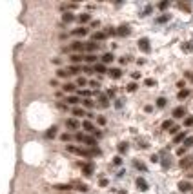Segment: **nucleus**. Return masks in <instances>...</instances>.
Here are the masks:
<instances>
[{
    "instance_id": "nucleus-1",
    "label": "nucleus",
    "mask_w": 193,
    "mask_h": 194,
    "mask_svg": "<svg viewBox=\"0 0 193 194\" xmlns=\"http://www.w3.org/2000/svg\"><path fill=\"white\" fill-rule=\"evenodd\" d=\"M67 151L73 152V154H78V156H84V158H91V156H95V154H100V149H98V147H93V149H86V147L67 145Z\"/></svg>"
},
{
    "instance_id": "nucleus-40",
    "label": "nucleus",
    "mask_w": 193,
    "mask_h": 194,
    "mask_svg": "<svg viewBox=\"0 0 193 194\" xmlns=\"http://www.w3.org/2000/svg\"><path fill=\"white\" fill-rule=\"evenodd\" d=\"M78 20L82 22V24H84V22H87V20H89V15H86V13H84V15H80V16H78Z\"/></svg>"
},
{
    "instance_id": "nucleus-22",
    "label": "nucleus",
    "mask_w": 193,
    "mask_h": 194,
    "mask_svg": "<svg viewBox=\"0 0 193 194\" xmlns=\"http://www.w3.org/2000/svg\"><path fill=\"white\" fill-rule=\"evenodd\" d=\"M93 69H95V73H107V71H106V65H104V64H95V67H93Z\"/></svg>"
},
{
    "instance_id": "nucleus-48",
    "label": "nucleus",
    "mask_w": 193,
    "mask_h": 194,
    "mask_svg": "<svg viewBox=\"0 0 193 194\" xmlns=\"http://www.w3.org/2000/svg\"><path fill=\"white\" fill-rule=\"evenodd\" d=\"M170 132H171V134H175V136H177V132H179V127H177V125H173L171 129H170Z\"/></svg>"
},
{
    "instance_id": "nucleus-17",
    "label": "nucleus",
    "mask_w": 193,
    "mask_h": 194,
    "mask_svg": "<svg viewBox=\"0 0 193 194\" xmlns=\"http://www.w3.org/2000/svg\"><path fill=\"white\" fill-rule=\"evenodd\" d=\"M55 189H57V191H62V192H66V194H67V191H69V189H71V185L60 183V185H55Z\"/></svg>"
},
{
    "instance_id": "nucleus-19",
    "label": "nucleus",
    "mask_w": 193,
    "mask_h": 194,
    "mask_svg": "<svg viewBox=\"0 0 193 194\" xmlns=\"http://www.w3.org/2000/svg\"><path fill=\"white\" fill-rule=\"evenodd\" d=\"M73 35H75V36H84V35H87V29L86 27H78V29L73 31Z\"/></svg>"
},
{
    "instance_id": "nucleus-2",
    "label": "nucleus",
    "mask_w": 193,
    "mask_h": 194,
    "mask_svg": "<svg viewBox=\"0 0 193 194\" xmlns=\"http://www.w3.org/2000/svg\"><path fill=\"white\" fill-rule=\"evenodd\" d=\"M75 140H77V141H80V143H86L89 149L96 147V140H95V138H91V136H86V134H82V132H77V134H75Z\"/></svg>"
},
{
    "instance_id": "nucleus-9",
    "label": "nucleus",
    "mask_w": 193,
    "mask_h": 194,
    "mask_svg": "<svg viewBox=\"0 0 193 194\" xmlns=\"http://www.w3.org/2000/svg\"><path fill=\"white\" fill-rule=\"evenodd\" d=\"M190 189H193L190 182H181V183H179V191H181V192H188Z\"/></svg>"
},
{
    "instance_id": "nucleus-11",
    "label": "nucleus",
    "mask_w": 193,
    "mask_h": 194,
    "mask_svg": "<svg viewBox=\"0 0 193 194\" xmlns=\"http://www.w3.org/2000/svg\"><path fill=\"white\" fill-rule=\"evenodd\" d=\"M73 187H77V191H80V192H86L87 191V185L86 183H82V182H73Z\"/></svg>"
},
{
    "instance_id": "nucleus-27",
    "label": "nucleus",
    "mask_w": 193,
    "mask_h": 194,
    "mask_svg": "<svg viewBox=\"0 0 193 194\" xmlns=\"http://www.w3.org/2000/svg\"><path fill=\"white\" fill-rule=\"evenodd\" d=\"M100 105H102V107H107V105H109V102H107V96H106V95H100Z\"/></svg>"
},
{
    "instance_id": "nucleus-4",
    "label": "nucleus",
    "mask_w": 193,
    "mask_h": 194,
    "mask_svg": "<svg viewBox=\"0 0 193 194\" xmlns=\"http://www.w3.org/2000/svg\"><path fill=\"white\" fill-rule=\"evenodd\" d=\"M139 47H140V51H142V53H150V40H148V38H140L139 40Z\"/></svg>"
},
{
    "instance_id": "nucleus-58",
    "label": "nucleus",
    "mask_w": 193,
    "mask_h": 194,
    "mask_svg": "<svg viewBox=\"0 0 193 194\" xmlns=\"http://www.w3.org/2000/svg\"><path fill=\"white\" fill-rule=\"evenodd\" d=\"M191 178H193V174H191Z\"/></svg>"
},
{
    "instance_id": "nucleus-6",
    "label": "nucleus",
    "mask_w": 193,
    "mask_h": 194,
    "mask_svg": "<svg viewBox=\"0 0 193 194\" xmlns=\"http://www.w3.org/2000/svg\"><path fill=\"white\" fill-rule=\"evenodd\" d=\"M86 49V44H82V42H73L71 45H69V51H84Z\"/></svg>"
},
{
    "instance_id": "nucleus-34",
    "label": "nucleus",
    "mask_w": 193,
    "mask_h": 194,
    "mask_svg": "<svg viewBox=\"0 0 193 194\" xmlns=\"http://www.w3.org/2000/svg\"><path fill=\"white\" fill-rule=\"evenodd\" d=\"M171 127H173V122H171V120H166V122L162 123V129H171Z\"/></svg>"
},
{
    "instance_id": "nucleus-52",
    "label": "nucleus",
    "mask_w": 193,
    "mask_h": 194,
    "mask_svg": "<svg viewBox=\"0 0 193 194\" xmlns=\"http://www.w3.org/2000/svg\"><path fill=\"white\" fill-rule=\"evenodd\" d=\"M84 71H86V73H93L95 69H93V67H89V65H86V67H84Z\"/></svg>"
},
{
    "instance_id": "nucleus-47",
    "label": "nucleus",
    "mask_w": 193,
    "mask_h": 194,
    "mask_svg": "<svg viewBox=\"0 0 193 194\" xmlns=\"http://www.w3.org/2000/svg\"><path fill=\"white\" fill-rule=\"evenodd\" d=\"M96 122H98L100 125H106V118H104V116H98V118H96Z\"/></svg>"
},
{
    "instance_id": "nucleus-33",
    "label": "nucleus",
    "mask_w": 193,
    "mask_h": 194,
    "mask_svg": "<svg viewBox=\"0 0 193 194\" xmlns=\"http://www.w3.org/2000/svg\"><path fill=\"white\" fill-rule=\"evenodd\" d=\"M77 7V4H62V6H60V9H75Z\"/></svg>"
},
{
    "instance_id": "nucleus-41",
    "label": "nucleus",
    "mask_w": 193,
    "mask_h": 194,
    "mask_svg": "<svg viewBox=\"0 0 193 194\" xmlns=\"http://www.w3.org/2000/svg\"><path fill=\"white\" fill-rule=\"evenodd\" d=\"M57 73H58V76H60V78H66V76L69 75V73H67V71H64V69H58Z\"/></svg>"
},
{
    "instance_id": "nucleus-43",
    "label": "nucleus",
    "mask_w": 193,
    "mask_h": 194,
    "mask_svg": "<svg viewBox=\"0 0 193 194\" xmlns=\"http://www.w3.org/2000/svg\"><path fill=\"white\" fill-rule=\"evenodd\" d=\"M135 167H137V169H140V171H146V165H144V163H140V162H135Z\"/></svg>"
},
{
    "instance_id": "nucleus-31",
    "label": "nucleus",
    "mask_w": 193,
    "mask_h": 194,
    "mask_svg": "<svg viewBox=\"0 0 193 194\" xmlns=\"http://www.w3.org/2000/svg\"><path fill=\"white\" fill-rule=\"evenodd\" d=\"M86 84H87V82H86V78H84V76H78V78H77V85L84 87Z\"/></svg>"
},
{
    "instance_id": "nucleus-53",
    "label": "nucleus",
    "mask_w": 193,
    "mask_h": 194,
    "mask_svg": "<svg viewBox=\"0 0 193 194\" xmlns=\"http://www.w3.org/2000/svg\"><path fill=\"white\" fill-rule=\"evenodd\" d=\"M89 85H91V87H98V82H95V80H91V82H89Z\"/></svg>"
},
{
    "instance_id": "nucleus-7",
    "label": "nucleus",
    "mask_w": 193,
    "mask_h": 194,
    "mask_svg": "<svg viewBox=\"0 0 193 194\" xmlns=\"http://www.w3.org/2000/svg\"><path fill=\"white\" fill-rule=\"evenodd\" d=\"M179 165H181L182 169H188V167H191V165H193V158H191V156H186L184 160H181Z\"/></svg>"
},
{
    "instance_id": "nucleus-25",
    "label": "nucleus",
    "mask_w": 193,
    "mask_h": 194,
    "mask_svg": "<svg viewBox=\"0 0 193 194\" xmlns=\"http://www.w3.org/2000/svg\"><path fill=\"white\" fill-rule=\"evenodd\" d=\"M62 89H64L66 93H73V91H75V84H64Z\"/></svg>"
},
{
    "instance_id": "nucleus-8",
    "label": "nucleus",
    "mask_w": 193,
    "mask_h": 194,
    "mask_svg": "<svg viewBox=\"0 0 193 194\" xmlns=\"http://www.w3.org/2000/svg\"><path fill=\"white\" fill-rule=\"evenodd\" d=\"M186 114V109L184 107H175L173 109V118H182Z\"/></svg>"
},
{
    "instance_id": "nucleus-39",
    "label": "nucleus",
    "mask_w": 193,
    "mask_h": 194,
    "mask_svg": "<svg viewBox=\"0 0 193 194\" xmlns=\"http://www.w3.org/2000/svg\"><path fill=\"white\" fill-rule=\"evenodd\" d=\"M166 105V98H159L157 100V107H164Z\"/></svg>"
},
{
    "instance_id": "nucleus-36",
    "label": "nucleus",
    "mask_w": 193,
    "mask_h": 194,
    "mask_svg": "<svg viewBox=\"0 0 193 194\" xmlns=\"http://www.w3.org/2000/svg\"><path fill=\"white\" fill-rule=\"evenodd\" d=\"M66 102H67V104H71V105H75V104H78V98H77V96H69Z\"/></svg>"
},
{
    "instance_id": "nucleus-50",
    "label": "nucleus",
    "mask_w": 193,
    "mask_h": 194,
    "mask_svg": "<svg viewBox=\"0 0 193 194\" xmlns=\"http://www.w3.org/2000/svg\"><path fill=\"white\" fill-rule=\"evenodd\" d=\"M113 163H115V165H120V163H122V158H120V156H117V158L113 160Z\"/></svg>"
},
{
    "instance_id": "nucleus-18",
    "label": "nucleus",
    "mask_w": 193,
    "mask_h": 194,
    "mask_svg": "<svg viewBox=\"0 0 193 194\" xmlns=\"http://www.w3.org/2000/svg\"><path fill=\"white\" fill-rule=\"evenodd\" d=\"M186 138H188V136H186V132L182 131V132H179V134L175 136V140H173V141H175V143H181V141H184Z\"/></svg>"
},
{
    "instance_id": "nucleus-44",
    "label": "nucleus",
    "mask_w": 193,
    "mask_h": 194,
    "mask_svg": "<svg viewBox=\"0 0 193 194\" xmlns=\"http://www.w3.org/2000/svg\"><path fill=\"white\" fill-rule=\"evenodd\" d=\"M144 84H146L148 87H151V85H155V80H153V78H148V80L144 82Z\"/></svg>"
},
{
    "instance_id": "nucleus-49",
    "label": "nucleus",
    "mask_w": 193,
    "mask_h": 194,
    "mask_svg": "<svg viewBox=\"0 0 193 194\" xmlns=\"http://www.w3.org/2000/svg\"><path fill=\"white\" fill-rule=\"evenodd\" d=\"M179 7L184 9V11H190V6H188V4H179Z\"/></svg>"
},
{
    "instance_id": "nucleus-21",
    "label": "nucleus",
    "mask_w": 193,
    "mask_h": 194,
    "mask_svg": "<svg viewBox=\"0 0 193 194\" xmlns=\"http://www.w3.org/2000/svg\"><path fill=\"white\" fill-rule=\"evenodd\" d=\"M109 62H113V54H111V53H106L104 56H102V64L106 65V64H109Z\"/></svg>"
},
{
    "instance_id": "nucleus-5",
    "label": "nucleus",
    "mask_w": 193,
    "mask_h": 194,
    "mask_svg": "<svg viewBox=\"0 0 193 194\" xmlns=\"http://www.w3.org/2000/svg\"><path fill=\"white\" fill-rule=\"evenodd\" d=\"M66 127H67V129H71V131H77L78 127H80V123H78V120L69 118V120H66Z\"/></svg>"
},
{
    "instance_id": "nucleus-57",
    "label": "nucleus",
    "mask_w": 193,
    "mask_h": 194,
    "mask_svg": "<svg viewBox=\"0 0 193 194\" xmlns=\"http://www.w3.org/2000/svg\"><path fill=\"white\" fill-rule=\"evenodd\" d=\"M67 194H71V192H67Z\"/></svg>"
},
{
    "instance_id": "nucleus-37",
    "label": "nucleus",
    "mask_w": 193,
    "mask_h": 194,
    "mask_svg": "<svg viewBox=\"0 0 193 194\" xmlns=\"http://www.w3.org/2000/svg\"><path fill=\"white\" fill-rule=\"evenodd\" d=\"M93 105H95V104H93V102H91V100H89V98H86V100H84V107L91 109V107H93Z\"/></svg>"
},
{
    "instance_id": "nucleus-23",
    "label": "nucleus",
    "mask_w": 193,
    "mask_h": 194,
    "mask_svg": "<svg viewBox=\"0 0 193 194\" xmlns=\"http://www.w3.org/2000/svg\"><path fill=\"white\" fill-rule=\"evenodd\" d=\"M80 69H82L80 65H71V67L67 69V73H69V75H77V73H80Z\"/></svg>"
},
{
    "instance_id": "nucleus-20",
    "label": "nucleus",
    "mask_w": 193,
    "mask_h": 194,
    "mask_svg": "<svg viewBox=\"0 0 193 194\" xmlns=\"http://www.w3.org/2000/svg\"><path fill=\"white\" fill-rule=\"evenodd\" d=\"M82 60H84V56H82V54H73V56H71L73 65H78V62H82Z\"/></svg>"
},
{
    "instance_id": "nucleus-38",
    "label": "nucleus",
    "mask_w": 193,
    "mask_h": 194,
    "mask_svg": "<svg viewBox=\"0 0 193 194\" xmlns=\"http://www.w3.org/2000/svg\"><path fill=\"white\" fill-rule=\"evenodd\" d=\"M184 125H186V127H191V125H193V116H190V118L184 120Z\"/></svg>"
},
{
    "instance_id": "nucleus-32",
    "label": "nucleus",
    "mask_w": 193,
    "mask_h": 194,
    "mask_svg": "<svg viewBox=\"0 0 193 194\" xmlns=\"http://www.w3.org/2000/svg\"><path fill=\"white\" fill-rule=\"evenodd\" d=\"M191 145H193V136H188V138L184 140V147L188 149V147H191Z\"/></svg>"
},
{
    "instance_id": "nucleus-35",
    "label": "nucleus",
    "mask_w": 193,
    "mask_h": 194,
    "mask_svg": "<svg viewBox=\"0 0 193 194\" xmlns=\"http://www.w3.org/2000/svg\"><path fill=\"white\" fill-rule=\"evenodd\" d=\"M188 95H190V91H188V89H182V91L179 93V100H184V98L188 96Z\"/></svg>"
},
{
    "instance_id": "nucleus-55",
    "label": "nucleus",
    "mask_w": 193,
    "mask_h": 194,
    "mask_svg": "<svg viewBox=\"0 0 193 194\" xmlns=\"http://www.w3.org/2000/svg\"><path fill=\"white\" fill-rule=\"evenodd\" d=\"M184 151H186V147H181V149L177 151V154H184Z\"/></svg>"
},
{
    "instance_id": "nucleus-3",
    "label": "nucleus",
    "mask_w": 193,
    "mask_h": 194,
    "mask_svg": "<svg viewBox=\"0 0 193 194\" xmlns=\"http://www.w3.org/2000/svg\"><path fill=\"white\" fill-rule=\"evenodd\" d=\"M80 167H82V174L84 176H93V171H95V167H93V163L87 162V163H80Z\"/></svg>"
},
{
    "instance_id": "nucleus-56",
    "label": "nucleus",
    "mask_w": 193,
    "mask_h": 194,
    "mask_svg": "<svg viewBox=\"0 0 193 194\" xmlns=\"http://www.w3.org/2000/svg\"><path fill=\"white\" fill-rule=\"evenodd\" d=\"M188 78H191V82H193V73H188Z\"/></svg>"
},
{
    "instance_id": "nucleus-12",
    "label": "nucleus",
    "mask_w": 193,
    "mask_h": 194,
    "mask_svg": "<svg viewBox=\"0 0 193 194\" xmlns=\"http://www.w3.org/2000/svg\"><path fill=\"white\" fill-rule=\"evenodd\" d=\"M137 187H139L140 191H148V183H146V180H144V178H137Z\"/></svg>"
},
{
    "instance_id": "nucleus-42",
    "label": "nucleus",
    "mask_w": 193,
    "mask_h": 194,
    "mask_svg": "<svg viewBox=\"0 0 193 194\" xmlns=\"http://www.w3.org/2000/svg\"><path fill=\"white\" fill-rule=\"evenodd\" d=\"M60 140H62V141H69V140H71V134H67V132H64V134L60 136Z\"/></svg>"
},
{
    "instance_id": "nucleus-24",
    "label": "nucleus",
    "mask_w": 193,
    "mask_h": 194,
    "mask_svg": "<svg viewBox=\"0 0 193 194\" xmlns=\"http://www.w3.org/2000/svg\"><path fill=\"white\" fill-rule=\"evenodd\" d=\"M62 20L67 24V22H73V20H75V16H73L71 13H64V15H62Z\"/></svg>"
},
{
    "instance_id": "nucleus-28",
    "label": "nucleus",
    "mask_w": 193,
    "mask_h": 194,
    "mask_svg": "<svg viewBox=\"0 0 193 194\" xmlns=\"http://www.w3.org/2000/svg\"><path fill=\"white\" fill-rule=\"evenodd\" d=\"M126 151H128V143H124V141H122V143H118V152H120V154H124Z\"/></svg>"
},
{
    "instance_id": "nucleus-16",
    "label": "nucleus",
    "mask_w": 193,
    "mask_h": 194,
    "mask_svg": "<svg viewBox=\"0 0 193 194\" xmlns=\"http://www.w3.org/2000/svg\"><path fill=\"white\" fill-rule=\"evenodd\" d=\"M117 33L120 35V36H128V35H129V27H128V25H120Z\"/></svg>"
},
{
    "instance_id": "nucleus-51",
    "label": "nucleus",
    "mask_w": 193,
    "mask_h": 194,
    "mask_svg": "<svg viewBox=\"0 0 193 194\" xmlns=\"http://www.w3.org/2000/svg\"><path fill=\"white\" fill-rule=\"evenodd\" d=\"M98 183H100V187H106V185H107V180H106V178H102Z\"/></svg>"
},
{
    "instance_id": "nucleus-45",
    "label": "nucleus",
    "mask_w": 193,
    "mask_h": 194,
    "mask_svg": "<svg viewBox=\"0 0 193 194\" xmlns=\"http://www.w3.org/2000/svg\"><path fill=\"white\" fill-rule=\"evenodd\" d=\"M128 91H129V93L137 91V84H129V85H128Z\"/></svg>"
},
{
    "instance_id": "nucleus-26",
    "label": "nucleus",
    "mask_w": 193,
    "mask_h": 194,
    "mask_svg": "<svg viewBox=\"0 0 193 194\" xmlns=\"http://www.w3.org/2000/svg\"><path fill=\"white\" fill-rule=\"evenodd\" d=\"M55 136H57V127L47 129V132H46V138H55Z\"/></svg>"
},
{
    "instance_id": "nucleus-30",
    "label": "nucleus",
    "mask_w": 193,
    "mask_h": 194,
    "mask_svg": "<svg viewBox=\"0 0 193 194\" xmlns=\"http://www.w3.org/2000/svg\"><path fill=\"white\" fill-rule=\"evenodd\" d=\"M73 114H75V116H84L86 113H84V109H80V107H75V109H73Z\"/></svg>"
},
{
    "instance_id": "nucleus-54",
    "label": "nucleus",
    "mask_w": 193,
    "mask_h": 194,
    "mask_svg": "<svg viewBox=\"0 0 193 194\" xmlns=\"http://www.w3.org/2000/svg\"><path fill=\"white\" fill-rule=\"evenodd\" d=\"M80 95H84V96H89V95H91V93H89V91H87V89H84V91H82V93H80Z\"/></svg>"
},
{
    "instance_id": "nucleus-10",
    "label": "nucleus",
    "mask_w": 193,
    "mask_h": 194,
    "mask_svg": "<svg viewBox=\"0 0 193 194\" xmlns=\"http://www.w3.org/2000/svg\"><path fill=\"white\" fill-rule=\"evenodd\" d=\"M82 127H84L87 132H91V134H93V132L96 131V129H95V125H93L91 122H87V120H86V122H82Z\"/></svg>"
},
{
    "instance_id": "nucleus-29",
    "label": "nucleus",
    "mask_w": 193,
    "mask_h": 194,
    "mask_svg": "<svg viewBox=\"0 0 193 194\" xmlns=\"http://www.w3.org/2000/svg\"><path fill=\"white\" fill-rule=\"evenodd\" d=\"M84 60H86L87 64H93V62H96V56L95 54H87V56H84Z\"/></svg>"
},
{
    "instance_id": "nucleus-46",
    "label": "nucleus",
    "mask_w": 193,
    "mask_h": 194,
    "mask_svg": "<svg viewBox=\"0 0 193 194\" xmlns=\"http://www.w3.org/2000/svg\"><path fill=\"white\" fill-rule=\"evenodd\" d=\"M168 6H170V2H161V4H159V9H166Z\"/></svg>"
},
{
    "instance_id": "nucleus-13",
    "label": "nucleus",
    "mask_w": 193,
    "mask_h": 194,
    "mask_svg": "<svg viewBox=\"0 0 193 194\" xmlns=\"http://www.w3.org/2000/svg\"><path fill=\"white\" fill-rule=\"evenodd\" d=\"M98 49V44L96 42H87L86 44V51H89V53L93 54V51H96Z\"/></svg>"
},
{
    "instance_id": "nucleus-15",
    "label": "nucleus",
    "mask_w": 193,
    "mask_h": 194,
    "mask_svg": "<svg viewBox=\"0 0 193 194\" xmlns=\"http://www.w3.org/2000/svg\"><path fill=\"white\" fill-rule=\"evenodd\" d=\"M106 35H107V33H102V31L93 33V42H96V40H104V38H106Z\"/></svg>"
},
{
    "instance_id": "nucleus-14",
    "label": "nucleus",
    "mask_w": 193,
    "mask_h": 194,
    "mask_svg": "<svg viewBox=\"0 0 193 194\" xmlns=\"http://www.w3.org/2000/svg\"><path fill=\"white\" fill-rule=\"evenodd\" d=\"M107 73L111 75V78H115V80H117V78H120V76H122V71H120V69H117V67H115V69H109Z\"/></svg>"
}]
</instances>
